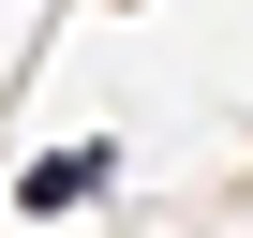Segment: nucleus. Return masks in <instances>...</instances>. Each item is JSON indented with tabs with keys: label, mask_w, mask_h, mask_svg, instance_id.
<instances>
[{
	"label": "nucleus",
	"mask_w": 253,
	"mask_h": 238,
	"mask_svg": "<svg viewBox=\"0 0 253 238\" xmlns=\"http://www.w3.org/2000/svg\"><path fill=\"white\" fill-rule=\"evenodd\" d=\"M119 179V149H60V164H30V208H75V194H104Z\"/></svg>",
	"instance_id": "f257e3e1"
}]
</instances>
